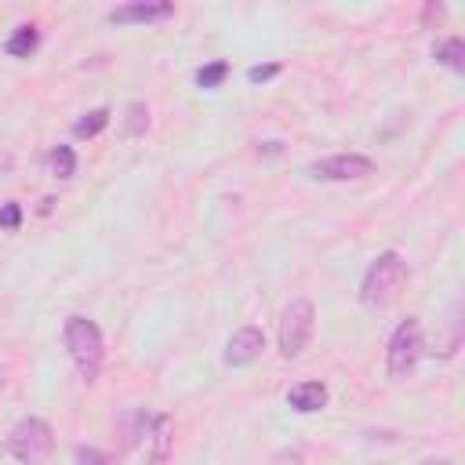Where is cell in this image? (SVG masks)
Instances as JSON below:
<instances>
[{
    "instance_id": "obj_14",
    "label": "cell",
    "mask_w": 465,
    "mask_h": 465,
    "mask_svg": "<svg viewBox=\"0 0 465 465\" xmlns=\"http://www.w3.org/2000/svg\"><path fill=\"white\" fill-rule=\"evenodd\" d=\"M229 76V62H211V66H201L197 69V84L204 87V91H215V87H222V80Z\"/></svg>"
},
{
    "instance_id": "obj_6",
    "label": "cell",
    "mask_w": 465,
    "mask_h": 465,
    "mask_svg": "<svg viewBox=\"0 0 465 465\" xmlns=\"http://www.w3.org/2000/svg\"><path fill=\"white\" fill-rule=\"evenodd\" d=\"M306 174L317 178V182H356V178L375 174V160L363 156V153H338V156L313 160L306 167Z\"/></svg>"
},
{
    "instance_id": "obj_5",
    "label": "cell",
    "mask_w": 465,
    "mask_h": 465,
    "mask_svg": "<svg viewBox=\"0 0 465 465\" xmlns=\"http://www.w3.org/2000/svg\"><path fill=\"white\" fill-rule=\"evenodd\" d=\"M313 327H317V309L309 299H295L288 309H284V320H281V353L288 360L302 356V349L309 345L313 338Z\"/></svg>"
},
{
    "instance_id": "obj_2",
    "label": "cell",
    "mask_w": 465,
    "mask_h": 465,
    "mask_svg": "<svg viewBox=\"0 0 465 465\" xmlns=\"http://www.w3.org/2000/svg\"><path fill=\"white\" fill-rule=\"evenodd\" d=\"M66 349H69V356H73L76 375H80L84 382H95L99 371H103V356H106L99 324H91L87 317H69V320H66Z\"/></svg>"
},
{
    "instance_id": "obj_3",
    "label": "cell",
    "mask_w": 465,
    "mask_h": 465,
    "mask_svg": "<svg viewBox=\"0 0 465 465\" xmlns=\"http://www.w3.org/2000/svg\"><path fill=\"white\" fill-rule=\"evenodd\" d=\"M422 353H425L422 320H418V317H407V320L393 331V338H389V353H386V371H389V379H397V382L407 379L411 371L418 367Z\"/></svg>"
},
{
    "instance_id": "obj_16",
    "label": "cell",
    "mask_w": 465,
    "mask_h": 465,
    "mask_svg": "<svg viewBox=\"0 0 465 465\" xmlns=\"http://www.w3.org/2000/svg\"><path fill=\"white\" fill-rule=\"evenodd\" d=\"M149 128V110L142 103H131L128 106V135H146Z\"/></svg>"
},
{
    "instance_id": "obj_12",
    "label": "cell",
    "mask_w": 465,
    "mask_h": 465,
    "mask_svg": "<svg viewBox=\"0 0 465 465\" xmlns=\"http://www.w3.org/2000/svg\"><path fill=\"white\" fill-rule=\"evenodd\" d=\"M433 58H436L440 66L454 69V73H465V40H461V37H447V40H440V44L433 48Z\"/></svg>"
},
{
    "instance_id": "obj_15",
    "label": "cell",
    "mask_w": 465,
    "mask_h": 465,
    "mask_svg": "<svg viewBox=\"0 0 465 465\" xmlns=\"http://www.w3.org/2000/svg\"><path fill=\"white\" fill-rule=\"evenodd\" d=\"M51 171H55L58 178H73V171H76V153H73L69 146H55V149H51Z\"/></svg>"
},
{
    "instance_id": "obj_19",
    "label": "cell",
    "mask_w": 465,
    "mask_h": 465,
    "mask_svg": "<svg viewBox=\"0 0 465 465\" xmlns=\"http://www.w3.org/2000/svg\"><path fill=\"white\" fill-rule=\"evenodd\" d=\"M276 73H281V66H276V62H269V66H251V69H247V80H251V84H265V80H273Z\"/></svg>"
},
{
    "instance_id": "obj_21",
    "label": "cell",
    "mask_w": 465,
    "mask_h": 465,
    "mask_svg": "<svg viewBox=\"0 0 465 465\" xmlns=\"http://www.w3.org/2000/svg\"><path fill=\"white\" fill-rule=\"evenodd\" d=\"M0 386H4V379H0Z\"/></svg>"
},
{
    "instance_id": "obj_20",
    "label": "cell",
    "mask_w": 465,
    "mask_h": 465,
    "mask_svg": "<svg viewBox=\"0 0 465 465\" xmlns=\"http://www.w3.org/2000/svg\"><path fill=\"white\" fill-rule=\"evenodd\" d=\"M422 465H451V461H422Z\"/></svg>"
},
{
    "instance_id": "obj_17",
    "label": "cell",
    "mask_w": 465,
    "mask_h": 465,
    "mask_svg": "<svg viewBox=\"0 0 465 465\" xmlns=\"http://www.w3.org/2000/svg\"><path fill=\"white\" fill-rule=\"evenodd\" d=\"M76 465H113V458L99 447H76Z\"/></svg>"
},
{
    "instance_id": "obj_1",
    "label": "cell",
    "mask_w": 465,
    "mask_h": 465,
    "mask_svg": "<svg viewBox=\"0 0 465 465\" xmlns=\"http://www.w3.org/2000/svg\"><path fill=\"white\" fill-rule=\"evenodd\" d=\"M404 276H407V265L397 251H382L375 262H371L367 276H363V288H360V302L367 309H386L393 306V299L400 295L404 288Z\"/></svg>"
},
{
    "instance_id": "obj_9",
    "label": "cell",
    "mask_w": 465,
    "mask_h": 465,
    "mask_svg": "<svg viewBox=\"0 0 465 465\" xmlns=\"http://www.w3.org/2000/svg\"><path fill=\"white\" fill-rule=\"evenodd\" d=\"M327 386L324 382H299L291 393H288V404L299 411V415H313V411H324L327 407Z\"/></svg>"
},
{
    "instance_id": "obj_18",
    "label": "cell",
    "mask_w": 465,
    "mask_h": 465,
    "mask_svg": "<svg viewBox=\"0 0 465 465\" xmlns=\"http://www.w3.org/2000/svg\"><path fill=\"white\" fill-rule=\"evenodd\" d=\"M19 226H22V208L19 204L0 208V229H19Z\"/></svg>"
},
{
    "instance_id": "obj_7",
    "label": "cell",
    "mask_w": 465,
    "mask_h": 465,
    "mask_svg": "<svg viewBox=\"0 0 465 465\" xmlns=\"http://www.w3.org/2000/svg\"><path fill=\"white\" fill-rule=\"evenodd\" d=\"M171 15H174L171 0H135V4L113 8L110 12V22L113 26H149V22H164Z\"/></svg>"
},
{
    "instance_id": "obj_13",
    "label": "cell",
    "mask_w": 465,
    "mask_h": 465,
    "mask_svg": "<svg viewBox=\"0 0 465 465\" xmlns=\"http://www.w3.org/2000/svg\"><path fill=\"white\" fill-rule=\"evenodd\" d=\"M110 110L106 106H99V110H91V113H84L76 124H73V135L76 139H95V135H103L106 128H110Z\"/></svg>"
},
{
    "instance_id": "obj_11",
    "label": "cell",
    "mask_w": 465,
    "mask_h": 465,
    "mask_svg": "<svg viewBox=\"0 0 465 465\" xmlns=\"http://www.w3.org/2000/svg\"><path fill=\"white\" fill-rule=\"evenodd\" d=\"M37 48H40V30H37V26H19V30L4 40V51H8L12 58H30Z\"/></svg>"
},
{
    "instance_id": "obj_4",
    "label": "cell",
    "mask_w": 465,
    "mask_h": 465,
    "mask_svg": "<svg viewBox=\"0 0 465 465\" xmlns=\"http://www.w3.org/2000/svg\"><path fill=\"white\" fill-rule=\"evenodd\" d=\"M55 447V433L44 418H22L12 436H8V454L19 458L22 465H37L40 458H48Z\"/></svg>"
},
{
    "instance_id": "obj_10",
    "label": "cell",
    "mask_w": 465,
    "mask_h": 465,
    "mask_svg": "<svg viewBox=\"0 0 465 465\" xmlns=\"http://www.w3.org/2000/svg\"><path fill=\"white\" fill-rule=\"evenodd\" d=\"M149 465H167L171 458V443H174V418L171 415H156L153 418V429H149Z\"/></svg>"
},
{
    "instance_id": "obj_8",
    "label": "cell",
    "mask_w": 465,
    "mask_h": 465,
    "mask_svg": "<svg viewBox=\"0 0 465 465\" xmlns=\"http://www.w3.org/2000/svg\"><path fill=\"white\" fill-rule=\"evenodd\" d=\"M262 349H265V335H262V327L247 324V327L233 331V338H229V345H226V363H233V367H247V363H255V360L262 356Z\"/></svg>"
}]
</instances>
